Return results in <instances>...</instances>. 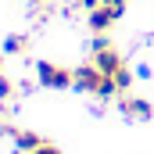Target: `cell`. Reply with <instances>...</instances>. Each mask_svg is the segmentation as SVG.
<instances>
[{
    "instance_id": "cell-4",
    "label": "cell",
    "mask_w": 154,
    "mask_h": 154,
    "mask_svg": "<svg viewBox=\"0 0 154 154\" xmlns=\"http://www.w3.org/2000/svg\"><path fill=\"white\" fill-rule=\"evenodd\" d=\"M118 100V111L129 118V122H147V118L154 115L151 100H143V97H133V93H122V97H115Z\"/></svg>"
},
{
    "instance_id": "cell-10",
    "label": "cell",
    "mask_w": 154,
    "mask_h": 154,
    "mask_svg": "<svg viewBox=\"0 0 154 154\" xmlns=\"http://www.w3.org/2000/svg\"><path fill=\"white\" fill-rule=\"evenodd\" d=\"M136 75H140V79H151V65L140 61V65H136Z\"/></svg>"
},
{
    "instance_id": "cell-7",
    "label": "cell",
    "mask_w": 154,
    "mask_h": 154,
    "mask_svg": "<svg viewBox=\"0 0 154 154\" xmlns=\"http://www.w3.org/2000/svg\"><path fill=\"white\" fill-rule=\"evenodd\" d=\"M25 47H29V36H7L4 43H0V50H4L7 57H11V54H22Z\"/></svg>"
},
{
    "instance_id": "cell-8",
    "label": "cell",
    "mask_w": 154,
    "mask_h": 154,
    "mask_svg": "<svg viewBox=\"0 0 154 154\" xmlns=\"http://www.w3.org/2000/svg\"><path fill=\"white\" fill-rule=\"evenodd\" d=\"M11 97H14V82L0 72V104H4V100H11Z\"/></svg>"
},
{
    "instance_id": "cell-9",
    "label": "cell",
    "mask_w": 154,
    "mask_h": 154,
    "mask_svg": "<svg viewBox=\"0 0 154 154\" xmlns=\"http://www.w3.org/2000/svg\"><path fill=\"white\" fill-rule=\"evenodd\" d=\"M79 7H82V11H86V14H90V11H93V7H100V0H79Z\"/></svg>"
},
{
    "instance_id": "cell-2",
    "label": "cell",
    "mask_w": 154,
    "mask_h": 154,
    "mask_svg": "<svg viewBox=\"0 0 154 154\" xmlns=\"http://www.w3.org/2000/svg\"><path fill=\"white\" fill-rule=\"evenodd\" d=\"M72 68H65V65H57V61H36V82L39 86H47V90H68L72 86Z\"/></svg>"
},
{
    "instance_id": "cell-3",
    "label": "cell",
    "mask_w": 154,
    "mask_h": 154,
    "mask_svg": "<svg viewBox=\"0 0 154 154\" xmlns=\"http://www.w3.org/2000/svg\"><path fill=\"white\" fill-rule=\"evenodd\" d=\"M72 75H75V79H72V90H79V93H93V97L100 93V86H104V79H108L93 61H86V65L72 68Z\"/></svg>"
},
{
    "instance_id": "cell-1",
    "label": "cell",
    "mask_w": 154,
    "mask_h": 154,
    "mask_svg": "<svg viewBox=\"0 0 154 154\" xmlns=\"http://www.w3.org/2000/svg\"><path fill=\"white\" fill-rule=\"evenodd\" d=\"M90 61H93L104 75H118V72L125 68V61H122L118 47H115L108 36H97V39H93V54H90Z\"/></svg>"
},
{
    "instance_id": "cell-11",
    "label": "cell",
    "mask_w": 154,
    "mask_h": 154,
    "mask_svg": "<svg viewBox=\"0 0 154 154\" xmlns=\"http://www.w3.org/2000/svg\"><path fill=\"white\" fill-rule=\"evenodd\" d=\"M32 4H43V0H32Z\"/></svg>"
},
{
    "instance_id": "cell-6",
    "label": "cell",
    "mask_w": 154,
    "mask_h": 154,
    "mask_svg": "<svg viewBox=\"0 0 154 154\" xmlns=\"http://www.w3.org/2000/svg\"><path fill=\"white\" fill-rule=\"evenodd\" d=\"M11 140H14V151H18V154H29V151H36L39 143H43V136L32 133V129H14Z\"/></svg>"
},
{
    "instance_id": "cell-5",
    "label": "cell",
    "mask_w": 154,
    "mask_h": 154,
    "mask_svg": "<svg viewBox=\"0 0 154 154\" xmlns=\"http://www.w3.org/2000/svg\"><path fill=\"white\" fill-rule=\"evenodd\" d=\"M118 18H122V14H118L115 7H108V4H100V7H93V11L86 14V25H90V29H93L97 36H108V29L115 25Z\"/></svg>"
}]
</instances>
